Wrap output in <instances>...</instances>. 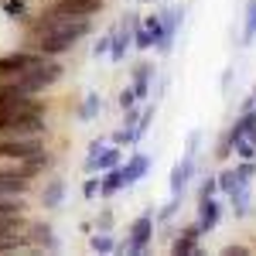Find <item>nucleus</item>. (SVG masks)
<instances>
[{
	"label": "nucleus",
	"instance_id": "f257e3e1",
	"mask_svg": "<svg viewBox=\"0 0 256 256\" xmlns=\"http://www.w3.org/2000/svg\"><path fill=\"white\" fill-rule=\"evenodd\" d=\"M0 137H48V120H44V113L0 110Z\"/></svg>",
	"mask_w": 256,
	"mask_h": 256
},
{
	"label": "nucleus",
	"instance_id": "f03ea898",
	"mask_svg": "<svg viewBox=\"0 0 256 256\" xmlns=\"http://www.w3.org/2000/svg\"><path fill=\"white\" fill-rule=\"evenodd\" d=\"M48 137H0V164H18L48 150Z\"/></svg>",
	"mask_w": 256,
	"mask_h": 256
},
{
	"label": "nucleus",
	"instance_id": "7ed1b4c3",
	"mask_svg": "<svg viewBox=\"0 0 256 256\" xmlns=\"http://www.w3.org/2000/svg\"><path fill=\"white\" fill-rule=\"evenodd\" d=\"M44 58L34 48H24V52H10V55H0V79H10V76H20L28 68H34L38 62Z\"/></svg>",
	"mask_w": 256,
	"mask_h": 256
},
{
	"label": "nucleus",
	"instance_id": "20e7f679",
	"mask_svg": "<svg viewBox=\"0 0 256 256\" xmlns=\"http://www.w3.org/2000/svg\"><path fill=\"white\" fill-rule=\"evenodd\" d=\"M256 134V110L253 106H246V113L236 120V126L226 134V140H222V147H218V154H229L232 147H239L242 140H250Z\"/></svg>",
	"mask_w": 256,
	"mask_h": 256
},
{
	"label": "nucleus",
	"instance_id": "39448f33",
	"mask_svg": "<svg viewBox=\"0 0 256 256\" xmlns=\"http://www.w3.org/2000/svg\"><path fill=\"white\" fill-rule=\"evenodd\" d=\"M256 174V164L253 160H246V164H239V168H229V171H222L216 178L218 181V192H226V195H236L239 188H246Z\"/></svg>",
	"mask_w": 256,
	"mask_h": 256
},
{
	"label": "nucleus",
	"instance_id": "423d86ee",
	"mask_svg": "<svg viewBox=\"0 0 256 256\" xmlns=\"http://www.w3.org/2000/svg\"><path fill=\"white\" fill-rule=\"evenodd\" d=\"M150 236H154V218H150V212L147 216H140V218H134V226H130V236H126V253L130 256H137V253H144L147 246H150Z\"/></svg>",
	"mask_w": 256,
	"mask_h": 256
},
{
	"label": "nucleus",
	"instance_id": "0eeeda50",
	"mask_svg": "<svg viewBox=\"0 0 256 256\" xmlns=\"http://www.w3.org/2000/svg\"><path fill=\"white\" fill-rule=\"evenodd\" d=\"M31 178H24L14 171V164H0V195H14V198H28L31 195Z\"/></svg>",
	"mask_w": 256,
	"mask_h": 256
},
{
	"label": "nucleus",
	"instance_id": "6e6552de",
	"mask_svg": "<svg viewBox=\"0 0 256 256\" xmlns=\"http://www.w3.org/2000/svg\"><path fill=\"white\" fill-rule=\"evenodd\" d=\"M160 34H164V28H160V18H147V20H137V24H134V44H137L140 52H147V48H158Z\"/></svg>",
	"mask_w": 256,
	"mask_h": 256
},
{
	"label": "nucleus",
	"instance_id": "1a4fd4ad",
	"mask_svg": "<svg viewBox=\"0 0 256 256\" xmlns=\"http://www.w3.org/2000/svg\"><path fill=\"white\" fill-rule=\"evenodd\" d=\"M134 24H137V20L130 18V20H123L116 31H113V41H110V58H113V62L126 58V48L134 44Z\"/></svg>",
	"mask_w": 256,
	"mask_h": 256
},
{
	"label": "nucleus",
	"instance_id": "9d476101",
	"mask_svg": "<svg viewBox=\"0 0 256 256\" xmlns=\"http://www.w3.org/2000/svg\"><path fill=\"white\" fill-rule=\"evenodd\" d=\"M218 216H222V212H218V202H216V195L212 198H202V202H198V229H202V232H212V229H216L218 226Z\"/></svg>",
	"mask_w": 256,
	"mask_h": 256
},
{
	"label": "nucleus",
	"instance_id": "9b49d317",
	"mask_svg": "<svg viewBox=\"0 0 256 256\" xmlns=\"http://www.w3.org/2000/svg\"><path fill=\"white\" fill-rule=\"evenodd\" d=\"M28 236L34 242V253H38L41 246H44V250H58V239H55V232H52L48 222H28Z\"/></svg>",
	"mask_w": 256,
	"mask_h": 256
},
{
	"label": "nucleus",
	"instance_id": "f8f14e48",
	"mask_svg": "<svg viewBox=\"0 0 256 256\" xmlns=\"http://www.w3.org/2000/svg\"><path fill=\"white\" fill-rule=\"evenodd\" d=\"M198 239H202V229H198V226H184L181 236L174 239V246H171V253H178V256L198 253Z\"/></svg>",
	"mask_w": 256,
	"mask_h": 256
},
{
	"label": "nucleus",
	"instance_id": "ddd939ff",
	"mask_svg": "<svg viewBox=\"0 0 256 256\" xmlns=\"http://www.w3.org/2000/svg\"><path fill=\"white\" fill-rule=\"evenodd\" d=\"M58 10H65V14H82V18H92L96 10H102V4L106 0H52Z\"/></svg>",
	"mask_w": 256,
	"mask_h": 256
},
{
	"label": "nucleus",
	"instance_id": "4468645a",
	"mask_svg": "<svg viewBox=\"0 0 256 256\" xmlns=\"http://www.w3.org/2000/svg\"><path fill=\"white\" fill-rule=\"evenodd\" d=\"M188 178H192V154H184V160H178L174 171H171V198L174 202H181V192H184Z\"/></svg>",
	"mask_w": 256,
	"mask_h": 256
},
{
	"label": "nucleus",
	"instance_id": "2eb2a0df",
	"mask_svg": "<svg viewBox=\"0 0 256 256\" xmlns=\"http://www.w3.org/2000/svg\"><path fill=\"white\" fill-rule=\"evenodd\" d=\"M178 20H181V10H168V14H160V28H164V34H160L158 48L160 52H171V44H174V34H178Z\"/></svg>",
	"mask_w": 256,
	"mask_h": 256
},
{
	"label": "nucleus",
	"instance_id": "dca6fc26",
	"mask_svg": "<svg viewBox=\"0 0 256 256\" xmlns=\"http://www.w3.org/2000/svg\"><path fill=\"white\" fill-rule=\"evenodd\" d=\"M123 188H126V181H123V168H110V171H106V178H102V181H99V195L102 198H113L116 195V192H123Z\"/></svg>",
	"mask_w": 256,
	"mask_h": 256
},
{
	"label": "nucleus",
	"instance_id": "f3484780",
	"mask_svg": "<svg viewBox=\"0 0 256 256\" xmlns=\"http://www.w3.org/2000/svg\"><path fill=\"white\" fill-rule=\"evenodd\" d=\"M147 168H150V158L147 154H134V158L126 160V168H123V181L126 184H137L140 178L147 174Z\"/></svg>",
	"mask_w": 256,
	"mask_h": 256
},
{
	"label": "nucleus",
	"instance_id": "a211bd4d",
	"mask_svg": "<svg viewBox=\"0 0 256 256\" xmlns=\"http://www.w3.org/2000/svg\"><path fill=\"white\" fill-rule=\"evenodd\" d=\"M62 202H65V181H62V178H52V181L44 184V192H41V205H44V208H58Z\"/></svg>",
	"mask_w": 256,
	"mask_h": 256
},
{
	"label": "nucleus",
	"instance_id": "6ab92c4d",
	"mask_svg": "<svg viewBox=\"0 0 256 256\" xmlns=\"http://www.w3.org/2000/svg\"><path fill=\"white\" fill-rule=\"evenodd\" d=\"M116 164H120V150L116 147H106L96 158H86V171H110V168H116Z\"/></svg>",
	"mask_w": 256,
	"mask_h": 256
},
{
	"label": "nucleus",
	"instance_id": "aec40b11",
	"mask_svg": "<svg viewBox=\"0 0 256 256\" xmlns=\"http://www.w3.org/2000/svg\"><path fill=\"white\" fill-rule=\"evenodd\" d=\"M150 76H154V65H150V62H144V65L134 68V86H130V89H134V96H137V99L150 92Z\"/></svg>",
	"mask_w": 256,
	"mask_h": 256
},
{
	"label": "nucleus",
	"instance_id": "412c9836",
	"mask_svg": "<svg viewBox=\"0 0 256 256\" xmlns=\"http://www.w3.org/2000/svg\"><path fill=\"white\" fill-rule=\"evenodd\" d=\"M28 216H0V236H18V232H28Z\"/></svg>",
	"mask_w": 256,
	"mask_h": 256
},
{
	"label": "nucleus",
	"instance_id": "4be33fe9",
	"mask_svg": "<svg viewBox=\"0 0 256 256\" xmlns=\"http://www.w3.org/2000/svg\"><path fill=\"white\" fill-rule=\"evenodd\" d=\"M0 216H28V202L14 195H0Z\"/></svg>",
	"mask_w": 256,
	"mask_h": 256
},
{
	"label": "nucleus",
	"instance_id": "5701e85b",
	"mask_svg": "<svg viewBox=\"0 0 256 256\" xmlns=\"http://www.w3.org/2000/svg\"><path fill=\"white\" fill-rule=\"evenodd\" d=\"M102 110V99H99V92H89V96L82 99V110H79V120L82 123H89V120H96V113Z\"/></svg>",
	"mask_w": 256,
	"mask_h": 256
},
{
	"label": "nucleus",
	"instance_id": "b1692460",
	"mask_svg": "<svg viewBox=\"0 0 256 256\" xmlns=\"http://www.w3.org/2000/svg\"><path fill=\"white\" fill-rule=\"evenodd\" d=\"M256 38V0L246 4V31H242V44H250Z\"/></svg>",
	"mask_w": 256,
	"mask_h": 256
},
{
	"label": "nucleus",
	"instance_id": "393cba45",
	"mask_svg": "<svg viewBox=\"0 0 256 256\" xmlns=\"http://www.w3.org/2000/svg\"><path fill=\"white\" fill-rule=\"evenodd\" d=\"M89 246H92V253H113V250H116V242H113L110 236H92Z\"/></svg>",
	"mask_w": 256,
	"mask_h": 256
},
{
	"label": "nucleus",
	"instance_id": "a878e982",
	"mask_svg": "<svg viewBox=\"0 0 256 256\" xmlns=\"http://www.w3.org/2000/svg\"><path fill=\"white\" fill-rule=\"evenodd\" d=\"M24 7H28L24 0H4V14L7 18H24Z\"/></svg>",
	"mask_w": 256,
	"mask_h": 256
},
{
	"label": "nucleus",
	"instance_id": "bb28decb",
	"mask_svg": "<svg viewBox=\"0 0 256 256\" xmlns=\"http://www.w3.org/2000/svg\"><path fill=\"white\" fill-rule=\"evenodd\" d=\"M134 140H137V134H134V130H130V126H126V130H120V134H113V144H134Z\"/></svg>",
	"mask_w": 256,
	"mask_h": 256
},
{
	"label": "nucleus",
	"instance_id": "cd10ccee",
	"mask_svg": "<svg viewBox=\"0 0 256 256\" xmlns=\"http://www.w3.org/2000/svg\"><path fill=\"white\" fill-rule=\"evenodd\" d=\"M134 102H137L134 89H123V92H120V106H123V110H134Z\"/></svg>",
	"mask_w": 256,
	"mask_h": 256
},
{
	"label": "nucleus",
	"instance_id": "c85d7f7f",
	"mask_svg": "<svg viewBox=\"0 0 256 256\" xmlns=\"http://www.w3.org/2000/svg\"><path fill=\"white\" fill-rule=\"evenodd\" d=\"M216 192H218V181H216V178H208V181L202 184V198H212Z\"/></svg>",
	"mask_w": 256,
	"mask_h": 256
},
{
	"label": "nucleus",
	"instance_id": "c756f323",
	"mask_svg": "<svg viewBox=\"0 0 256 256\" xmlns=\"http://www.w3.org/2000/svg\"><path fill=\"white\" fill-rule=\"evenodd\" d=\"M82 195H86V198H96V195H99V181H96V178H89V181H86Z\"/></svg>",
	"mask_w": 256,
	"mask_h": 256
},
{
	"label": "nucleus",
	"instance_id": "7c9ffc66",
	"mask_svg": "<svg viewBox=\"0 0 256 256\" xmlns=\"http://www.w3.org/2000/svg\"><path fill=\"white\" fill-rule=\"evenodd\" d=\"M110 41H113V31L99 38V44H96V55H106V52H110Z\"/></svg>",
	"mask_w": 256,
	"mask_h": 256
},
{
	"label": "nucleus",
	"instance_id": "2f4dec72",
	"mask_svg": "<svg viewBox=\"0 0 256 256\" xmlns=\"http://www.w3.org/2000/svg\"><path fill=\"white\" fill-rule=\"evenodd\" d=\"M222 253H226V256H246L250 250H246V246H226Z\"/></svg>",
	"mask_w": 256,
	"mask_h": 256
},
{
	"label": "nucleus",
	"instance_id": "473e14b6",
	"mask_svg": "<svg viewBox=\"0 0 256 256\" xmlns=\"http://www.w3.org/2000/svg\"><path fill=\"white\" fill-rule=\"evenodd\" d=\"M102 150H106L102 140H92V144H89V158H96V154H102Z\"/></svg>",
	"mask_w": 256,
	"mask_h": 256
},
{
	"label": "nucleus",
	"instance_id": "72a5a7b5",
	"mask_svg": "<svg viewBox=\"0 0 256 256\" xmlns=\"http://www.w3.org/2000/svg\"><path fill=\"white\" fill-rule=\"evenodd\" d=\"M110 222H113V216H110V212H102V218H99L96 226H99V229H110Z\"/></svg>",
	"mask_w": 256,
	"mask_h": 256
},
{
	"label": "nucleus",
	"instance_id": "f704fd0d",
	"mask_svg": "<svg viewBox=\"0 0 256 256\" xmlns=\"http://www.w3.org/2000/svg\"><path fill=\"white\" fill-rule=\"evenodd\" d=\"M253 102H256V86H253Z\"/></svg>",
	"mask_w": 256,
	"mask_h": 256
},
{
	"label": "nucleus",
	"instance_id": "c9c22d12",
	"mask_svg": "<svg viewBox=\"0 0 256 256\" xmlns=\"http://www.w3.org/2000/svg\"><path fill=\"white\" fill-rule=\"evenodd\" d=\"M250 140H253V144H256V134H253V137H250Z\"/></svg>",
	"mask_w": 256,
	"mask_h": 256
},
{
	"label": "nucleus",
	"instance_id": "e433bc0d",
	"mask_svg": "<svg viewBox=\"0 0 256 256\" xmlns=\"http://www.w3.org/2000/svg\"><path fill=\"white\" fill-rule=\"evenodd\" d=\"M144 4H154V0H144Z\"/></svg>",
	"mask_w": 256,
	"mask_h": 256
}]
</instances>
